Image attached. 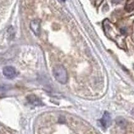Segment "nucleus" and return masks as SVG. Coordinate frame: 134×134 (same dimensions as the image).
<instances>
[{
	"label": "nucleus",
	"instance_id": "f257e3e1",
	"mask_svg": "<svg viewBox=\"0 0 134 134\" xmlns=\"http://www.w3.org/2000/svg\"><path fill=\"white\" fill-rule=\"evenodd\" d=\"M53 75L55 80L61 84L66 83L68 81V73L62 65H57L53 69Z\"/></svg>",
	"mask_w": 134,
	"mask_h": 134
},
{
	"label": "nucleus",
	"instance_id": "f03ea898",
	"mask_svg": "<svg viewBox=\"0 0 134 134\" xmlns=\"http://www.w3.org/2000/svg\"><path fill=\"white\" fill-rule=\"evenodd\" d=\"M3 73L4 76L8 79H13L18 75V71L16 68L11 66H5L3 70Z\"/></svg>",
	"mask_w": 134,
	"mask_h": 134
},
{
	"label": "nucleus",
	"instance_id": "7ed1b4c3",
	"mask_svg": "<svg viewBox=\"0 0 134 134\" xmlns=\"http://www.w3.org/2000/svg\"><path fill=\"white\" fill-rule=\"evenodd\" d=\"M111 117H110L109 113H108V112H105L104 113L103 116L100 119V124L104 128L106 129L110 126V124H111Z\"/></svg>",
	"mask_w": 134,
	"mask_h": 134
},
{
	"label": "nucleus",
	"instance_id": "20e7f679",
	"mask_svg": "<svg viewBox=\"0 0 134 134\" xmlns=\"http://www.w3.org/2000/svg\"><path fill=\"white\" fill-rule=\"evenodd\" d=\"M30 27L36 36H38L41 33V21L40 20L35 19L32 21L30 24Z\"/></svg>",
	"mask_w": 134,
	"mask_h": 134
},
{
	"label": "nucleus",
	"instance_id": "39448f33",
	"mask_svg": "<svg viewBox=\"0 0 134 134\" xmlns=\"http://www.w3.org/2000/svg\"><path fill=\"white\" fill-rule=\"evenodd\" d=\"M28 103L31 104L32 105H35V106H38V105H42V103L41 100L39 99V98H37L35 95H29L27 98Z\"/></svg>",
	"mask_w": 134,
	"mask_h": 134
},
{
	"label": "nucleus",
	"instance_id": "423d86ee",
	"mask_svg": "<svg viewBox=\"0 0 134 134\" xmlns=\"http://www.w3.org/2000/svg\"><path fill=\"white\" fill-rule=\"evenodd\" d=\"M117 123L120 126H125V124H126V121H125L124 119L120 117V118H118L117 119Z\"/></svg>",
	"mask_w": 134,
	"mask_h": 134
},
{
	"label": "nucleus",
	"instance_id": "0eeeda50",
	"mask_svg": "<svg viewBox=\"0 0 134 134\" xmlns=\"http://www.w3.org/2000/svg\"><path fill=\"white\" fill-rule=\"evenodd\" d=\"M125 9L127 10L128 12H131V11L134 10V2L130 3V4L127 5L125 7Z\"/></svg>",
	"mask_w": 134,
	"mask_h": 134
},
{
	"label": "nucleus",
	"instance_id": "6e6552de",
	"mask_svg": "<svg viewBox=\"0 0 134 134\" xmlns=\"http://www.w3.org/2000/svg\"><path fill=\"white\" fill-rule=\"evenodd\" d=\"M122 0H113V2L114 3H115V4H118V3H120Z\"/></svg>",
	"mask_w": 134,
	"mask_h": 134
},
{
	"label": "nucleus",
	"instance_id": "1a4fd4ad",
	"mask_svg": "<svg viewBox=\"0 0 134 134\" xmlns=\"http://www.w3.org/2000/svg\"><path fill=\"white\" fill-rule=\"evenodd\" d=\"M62 1H65V0H62Z\"/></svg>",
	"mask_w": 134,
	"mask_h": 134
}]
</instances>
